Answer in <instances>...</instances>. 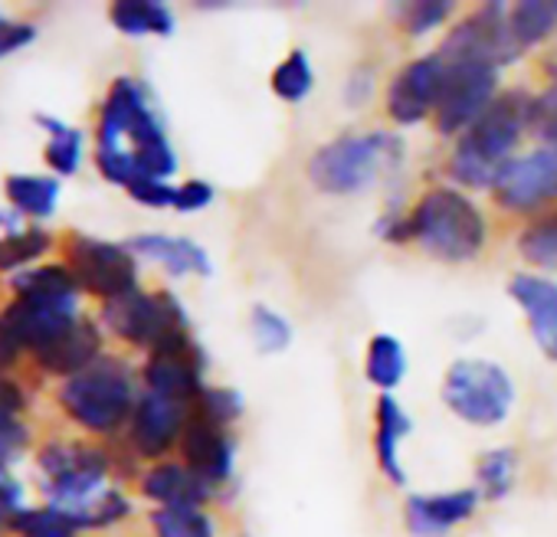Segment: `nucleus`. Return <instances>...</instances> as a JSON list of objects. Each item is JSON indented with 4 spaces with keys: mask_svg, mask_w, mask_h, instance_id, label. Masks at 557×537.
<instances>
[{
    "mask_svg": "<svg viewBox=\"0 0 557 537\" xmlns=\"http://www.w3.org/2000/svg\"><path fill=\"white\" fill-rule=\"evenodd\" d=\"M203 371H207L203 348L194 341L190 332H174L148 351V361L141 367V384L151 394L194 403L203 394Z\"/></svg>",
    "mask_w": 557,
    "mask_h": 537,
    "instance_id": "11",
    "label": "nucleus"
},
{
    "mask_svg": "<svg viewBox=\"0 0 557 537\" xmlns=\"http://www.w3.org/2000/svg\"><path fill=\"white\" fill-rule=\"evenodd\" d=\"M479 488L410 495L404 508V524L410 537H449L462 521H469L479 508Z\"/></svg>",
    "mask_w": 557,
    "mask_h": 537,
    "instance_id": "19",
    "label": "nucleus"
},
{
    "mask_svg": "<svg viewBox=\"0 0 557 537\" xmlns=\"http://www.w3.org/2000/svg\"><path fill=\"white\" fill-rule=\"evenodd\" d=\"M508 21L518 47L531 50L557 30V0H521L508 11Z\"/></svg>",
    "mask_w": 557,
    "mask_h": 537,
    "instance_id": "30",
    "label": "nucleus"
},
{
    "mask_svg": "<svg viewBox=\"0 0 557 537\" xmlns=\"http://www.w3.org/2000/svg\"><path fill=\"white\" fill-rule=\"evenodd\" d=\"M449 14H453L449 0H410V4H394V17L410 37H423V34L443 27L449 21Z\"/></svg>",
    "mask_w": 557,
    "mask_h": 537,
    "instance_id": "38",
    "label": "nucleus"
},
{
    "mask_svg": "<svg viewBox=\"0 0 557 537\" xmlns=\"http://www.w3.org/2000/svg\"><path fill=\"white\" fill-rule=\"evenodd\" d=\"M135 203L141 207H151V210H164V207H174V193L177 187L171 180H154V177H138L128 190H125Z\"/></svg>",
    "mask_w": 557,
    "mask_h": 537,
    "instance_id": "44",
    "label": "nucleus"
},
{
    "mask_svg": "<svg viewBox=\"0 0 557 537\" xmlns=\"http://www.w3.org/2000/svg\"><path fill=\"white\" fill-rule=\"evenodd\" d=\"M79 315V302L66 299H8L0 309V328L30 358L34 351L60 338Z\"/></svg>",
    "mask_w": 557,
    "mask_h": 537,
    "instance_id": "15",
    "label": "nucleus"
},
{
    "mask_svg": "<svg viewBox=\"0 0 557 537\" xmlns=\"http://www.w3.org/2000/svg\"><path fill=\"white\" fill-rule=\"evenodd\" d=\"M518 252L534 268H550V273H557V210H547L544 216L531 220L518 233Z\"/></svg>",
    "mask_w": 557,
    "mask_h": 537,
    "instance_id": "32",
    "label": "nucleus"
},
{
    "mask_svg": "<svg viewBox=\"0 0 557 537\" xmlns=\"http://www.w3.org/2000/svg\"><path fill=\"white\" fill-rule=\"evenodd\" d=\"M63 262L76 276L83 296L99 299V305L138 289V255L128 249V242H112L89 233H66Z\"/></svg>",
    "mask_w": 557,
    "mask_h": 537,
    "instance_id": "8",
    "label": "nucleus"
},
{
    "mask_svg": "<svg viewBox=\"0 0 557 537\" xmlns=\"http://www.w3.org/2000/svg\"><path fill=\"white\" fill-rule=\"evenodd\" d=\"M534 96L521 89L502 92L459 138L449 158V174L456 184L472 190H492L502 171L518 158L521 135L531 128Z\"/></svg>",
    "mask_w": 557,
    "mask_h": 537,
    "instance_id": "2",
    "label": "nucleus"
},
{
    "mask_svg": "<svg viewBox=\"0 0 557 537\" xmlns=\"http://www.w3.org/2000/svg\"><path fill=\"white\" fill-rule=\"evenodd\" d=\"M128 514H132L128 495L109 485V488L99 491L92 501H86L83 508H76L70 517L79 524V530H106V527H115L119 521H125Z\"/></svg>",
    "mask_w": 557,
    "mask_h": 537,
    "instance_id": "36",
    "label": "nucleus"
},
{
    "mask_svg": "<svg viewBox=\"0 0 557 537\" xmlns=\"http://www.w3.org/2000/svg\"><path fill=\"white\" fill-rule=\"evenodd\" d=\"M404 158L407 145L391 132L338 135L309 158V180L329 197H355L381 177L400 171Z\"/></svg>",
    "mask_w": 557,
    "mask_h": 537,
    "instance_id": "4",
    "label": "nucleus"
},
{
    "mask_svg": "<svg viewBox=\"0 0 557 537\" xmlns=\"http://www.w3.org/2000/svg\"><path fill=\"white\" fill-rule=\"evenodd\" d=\"M377 236H384L391 246H404V242H413L410 239V220H407V213H384L381 220H377Z\"/></svg>",
    "mask_w": 557,
    "mask_h": 537,
    "instance_id": "47",
    "label": "nucleus"
},
{
    "mask_svg": "<svg viewBox=\"0 0 557 537\" xmlns=\"http://www.w3.org/2000/svg\"><path fill=\"white\" fill-rule=\"evenodd\" d=\"M109 21L125 37H171L177 21L161 0H115Z\"/></svg>",
    "mask_w": 557,
    "mask_h": 537,
    "instance_id": "28",
    "label": "nucleus"
},
{
    "mask_svg": "<svg viewBox=\"0 0 557 537\" xmlns=\"http://www.w3.org/2000/svg\"><path fill=\"white\" fill-rule=\"evenodd\" d=\"M96 148L128 151L141 177L171 180L177 171V151L151 105V92L135 76L112 79L96 115Z\"/></svg>",
    "mask_w": 557,
    "mask_h": 537,
    "instance_id": "1",
    "label": "nucleus"
},
{
    "mask_svg": "<svg viewBox=\"0 0 557 537\" xmlns=\"http://www.w3.org/2000/svg\"><path fill=\"white\" fill-rule=\"evenodd\" d=\"M190 407L194 403H181L151 390H141L138 407L132 413L128 423V449L138 459H151V462H164V455L181 446L184 426L190 420Z\"/></svg>",
    "mask_w": 557,
    "mask_h": 537,
    "instance_id": "13",
    "label": "nucleus"
},
{
    "mask_svg": "<svg viewBox=\"0 0 557 537\" xmlns=\"http://www.w3.org/2000/svg\"><path fill=\"white\" fill-rule=\"evenodd\" d=\"M60 193H63V184L53 174H8L4 177L8 207L40 226L57 213Z\"/></svg>",
    "mask_w": 557,
    "mask_h": 537,
    "instance_id": "26",
    "label": "nucleus"
},
{
    "mask_svg": "<svg viewBox=\"0 0 557 537\" xmlns=\"http://www.w3.org/2000/svg\"><path fill=\"white\" fill-rule=\"evenodd\" d=\"M148 521L154 537H216V524L203 508H154Z\"/></svg>",
    "mask_w": 557,
    "mask_h": 537,
    "instance_id": "34",
    "label": "nucleus"
},
{
    "mask_svg": "<svg viewBox=\"0 0 557 537\" xmlns=\"http://www.w3.org/2000/svg\"><path fill=\"white\" fill-rule=\"evenodd\" d=\"M0 537H11V514L0 508Z\"/></svg>",
    "mask_w": 557,
    "mask_h": 537,
    "instance_id": "50",
    "label": "nucleus"
},
{
    "mask_svg": "<svg viewBox=\"0 0 557 537\" xmlns=\"http://www.w3.org/2000/svg\"><path fill=\"white\" fill-rule=\"evenodd\" d=\"M181 462L200 475L210 488L223 485L233 478V465H236V439L230 433V426H220L200 413L190 410V420L184 426L181 436Z\"/></svg>",
    "mask_w": 557,
    "mask_h": 537,
    "instance_id": "17",
    "label": "nucleus"
},
{
    "mask_svg": "<svg viewBox=\"0 0 557 537\" xmlns=\"http://www.w3.org/2000/svg\"><path fill=\"white\" fill-rule=\"evenodd\" d=\"M210 203H213V184H207L200 177L177 184V193H174L177 213H197V210H207Z\"/></svg>",
    "mask_w": 557,
    "mask_h": 537,
    "instance_id": "45",
    "label": "nucleus"
},
{
    "mask_svg": "<svg viewBox=\"0 0 557 537\" xmlns=\"http://www.w3.org/2000/svg\"><path fill=\"white\" fill-rule=\"evenodd\" d=\"M34 125L47 135L44 145V164L50 167L53 177H76L86 158V135L73 125H66L63 118L50 115V112H37Z\"/></svg>",
    "mask_w": 557,
    "mask_h": 537,
    "instance_id": "27",
    "label": "nucleus"
},
{
    "mask_svg": "<svg viewBox=\"0 0 557 537\" xmlns=\"http://www.w3.org/2000/svg\"><path fill=\"white\" fill-rule=\"evenodd\" d=\"M407 220H410V239L423 252L443 262H469L485 249L488 239V226L475 200H469L462 190L453 187L426 190L413 203Z\"/></svg>",
    "mask_w": 557,
    "mask_h": 537,
    "instance_id": "6",
    "label": "nucleus"
},
{
    "mask_svg": "<svg viewBox=\"0 0 557 537\" xmlns=\"http://www.w3.org/2000/svg\"><path fill=\"white\" fill-rule=\"evenodd\" d=\"M312 89H315V70H312V60L306 50H293L272 70V92L289 105L306 102L312 96Z\"/></svg>",
    "mask_w": 557,
    "mask_h": 537,
    "instance_id": "33",
    "label": "nucleus"
},
{
    "mask_svg": "<svg viewBox=\"0 0 557 537\" xmlns=\"http://www.w3.org/2000/svg\"><path fill=\"white\" fill-rule=\"evenodd\" d=\"M8 292L11 299H66V302L83 299V289L63 259H47L8 276Z\"/></svg>",
    "mask_w": 557,
    "mask_h": 537,
    "instance_id": "25",
    "label": "nucleus"
},
{
    "mask_svg": "<svg viewBox=\"0 0 557 537\" xmlns=\"http://www.w3.org/2000/svg\"><path fill=\"white\" fill-rule=\"evenodd\" d=\"M138 380L125 358L102 354L92 367L60 380L53 400L60 413L86 433V439H112L128 429L138 407Z\"/></svg>",
    "mask_w": 557,
    "mask_h": 537,
    "instance_id": "3",
    "label": "nucleus"
},
{
    "mask_svg": "<svg viewBox=\"0 0 557 537\" xmlns=\"http://www.w3.org/2000/svg\"><path fill=\"white\" fill-rule=\"evenodd\" d=\"M57 249V236L21 216L17 210H0V276H14L21 268H30L37 262H47V255Z\"/></svg>",
    "mask_w": 557,
    "mask_h": 537,
    "instance_id": "22",
    "label": "nucleus"
},
{
    "mask_svg": "<svg viewBox=\"0 0 557 537\" xmlns=\"http://www.w3.org/2000/svg\"><path fill=\"white\" fill-rule=\"evenodd\" d=\"M128 249L138 255V259H148V262H158L168 276L174 279H184V276H213V259L210 252L187 239V236H171V233H138L128 239Z\"/></svg>",
    "mask_w": 557,
    "mask_h": 537,
    "instance_id": "21",
    "label": "nucleus"
},
{
    "mask_svg": "<svg viewBox=\"0 0 557 537\" xmlns=\"http://www.w3.org/2000/svg\"><path fill=\"white\" fill-rule=\"evenodd\" d=\"M443 79H446V63L440 60V53L410 60L387 86V115L397 125H420L423 118L436 115Z\"/></svg>",
    "mask_w": 557,
    "mask_h": 537,
    "instance_id": "16",
    "label": "nucleus"
},
{
    "mask_svg": "<svg viewBox=\"0 0 557 537\" xmlns=\"http://www.w3.org/2000/svg\"><path fill=\"white\" fill-rule=\"evenodd\" d=\"M99 325L119 341L151 351L168 335L190 332V315L174 292L168 289L148 292L138 286L135 292L99 305Z\"/></svg>",
    "mask_w": 557,
    "mask_h": 537,
    "instance_id": "9",
    "label": "nucleus"
},
{
    "mask_svg": "<svg viewBox=\"0 0 557 537\" xmlns=\"http://www.w3.org/2000/svg\"><path fill=\"white\" fill-rule=\"evenodd\" d=\"M21 364H27V354L14 345V338L0 328V374H14Z\"/></svg>",
    "mask_w": 557,
    "mask_h": 537,
    "instance_id": "48",
    "label": "nucleus"
},
{
    "mask_svg": "<svg viewBox=\"0 0 557 537\" xmlns=\"http://www.w3.org/2000/svg\"><path fill=\"white\" fill-rule=\"evenodd\" d=\"M138 491L158 508H203L216 488L194 475L184 462H154L138 475Z\"/></svg>",
    "mask_w": 557,
    "mask_h": 537,
    "instance_id": "23",
    "label": "nucleus"
},
{
    "mask_svg": "<svg viewBox=\"0 0 557 537\" xmlns=\"http://www.w3.org/2000/svg\"><path fill=\"white\" fill-rule=\"evenodd\" d=\"M436 53L446 66H485L498 73L518 63L524 50L511 34L508 11L502 4H482L446 34Z\"/></svg>",
    "mask_w": 557,
    "mask_h": 537,
    "instance_id": "10",
    "label": "nucleus"
},
{
    "mask_svg": "<svg viewBox=\"0 0 557 537\" xmlns=\"http://www.w3.org/2000/svg\"><path fill=\"white\" fill-rule=\"evenodd\" d=\"M79 524L53 504H27L11 517V537H79Z\"/></svg>",
    "mask_w": 557,
    "mask_h": 537,
    "instance_id": "31",
    "label": "nucleus"
},
{
    "mask_svg": "<svg viewBox=\"0 0 557 537\" xmlns=\"http://www.w3.org/2000/svg\"><path fill=\"white\" fill-rule=\"evenodd\" d=\"M511 302L524 312L531 338L544 358L557 361V283L537 273H515L508 283Z\"/></svg>",
    "mask_w": 557,
    "mask_h": 537,
    "instance_id": "20",
    "label": "nucleus"
},
{
    "mask_svg": "<svg viewBox=\"0 0 557 537\" xmlns=\"http://www.w3.org/2000/svg\"><path fill=\"white\" fill-rule=\"evenodd\" d=\"M515 475H518V455L515 449H488L479 465H475V478H479V495L488 501H502L511 488H515Z\"/></svg>",
    "mask_w": 557,
    "mask_h": 537,
    "instance_id": "35",
    "label": "nucleus"
},
{
    "mask_svg": "<svg viewBox=\"0 0 557 537\" xmlns=\"http://www.w3.org/2000/svg\"><path fill=\"white\" fill-rule=\"evenodd\" d=\"M190 410L220 426H233L243 416V394L233 387H203V394L194 400Z\"/></svg>",
    "mask_w": 557,
    "mask_h": 537,
    "instance_id": "39",
    "label": "nucleus"
},
{
    "mask_svg": "<svg viewBox=\"0 0 557 537\" xmlns=\"http://www.w3.org/2000/svg\"><path fill=\"white\" fill-rule=\"evenodd\" d=\"M30 449H34V426L27 423V416L11 420V423H0V462L14 465Z\"/></svg>",
    "mask_w": 557,
    "mask_h": 537,
    "instance_id": "41",
    "label": "nucleus"
},
{
    "mask_svg": "<svg viewBox=\"0 0 557 537\" xmlns=\"http://www.w3.org/2000/svg\"><path fill=\"white\" fill-rule=\"evenodd\" d=\"M364 377L384 394L397 390L407 377V351L394 335H374L364 354Z\"/></svg>",
    "mask_w": 557,
    "mask_h": 537,
    "instance_id": "29",
    "label": "nucleus"
},
{
    "mask_svg": "<svg viewBox=\"0 0 557 537\" xmlns=\"http://www.w3.org/2000/svg\"><path fill=\"white\" fill-rule=\"evenodd\" d=\"M371 83H374V70H358V73H355V79H351V86L345 89V99H348V102H355V105H358V102H364V99L371 96V89H374Z\"/></svg>",
    "mask_w": 557,
    "mask_h": 537,
    "instance_id": "49",
    "label": "nucleus"
},
{
    "mask_svg": "<svg viewBox=\"0 0 557 537\" xmlns=\"http://www.w3.org/2000/svg\"><path fill=\"white\" fill-rule=\"evenodd\" d=\"M410 429H413V420L397 403V397L381 394L377 410H374V452H377L381 472L394 485H407V469L400 462V442L410 436Z\"/></svg>",
    "mask_w": 557,
    "mask_h": 537,
    "instance_id": "24",
    "label": "nucleus"
},
{
    "mask_svg": "<svg viewBox=\"0 0 557 537\" xmlns=\"http://www.w3.org/2000/svg\"><path fill=\"white\" fill-rule=\"evenodd\" d=\"M531 132H537V138H544V148L557 154V83H550L541 96H534Z\"/></svg>",
    "mask_w": 557,
    "mask_h": 537,
    "instance_id": "40",
    "label": "nucleus"
},
{
    "mask_svg": "<svg viewBox=\"0 0 557 537\" xmlns=\"http://www.w3.org/2000/svg\"><path fill=\"white\" fill-rule=\"evenodd\" d=\"M40 27L34 21H8L0 17V60H8L21 50H27L30 43H37Z\"/></svg>",
    "mask_w": 557,
    "mask_h": 537,
    "instance_id": "43",
    "label": "nucleus"
},
{
    "mask_svg": "<svg viewBox=\"0 0 557 537\" xmlns=\"http://www.w3.org/2000/svg\"><path fill=\"white\" fill-rule=\"evenodd\" d=\"M498 99V73L485 66H446L443 96L436 105V132L459 138Z\"/></svg>",
    "mask_w": 557,
    "mask_h": 537,
    "instance_id": "12",
    "label": "nucleus"
},
{
    "mask_svg": "<svg viewBox=\"0 0 557 537\" xmlns=\"http://www.w3.org/2000/svg\"><path fill=\"white\" fill-rule=\"evenodd\" d=\"M30 410V390L24 377L17 374H0V423H11L27 416Z\"/></svg>",
    "mask_w": 557,
    "mask_h": 537,
    "instance_id": "42",
    "label": "nucleus"
},
{
    "mask_svg": "<svg viewBox=\"0 0 557 537\" xmlns=\"http://www.w3.org/2000/svg\"><path fill=\"white\" fill-rule=\"evenodd\" d=\"M249 328H252V341L262 354H278L293 345V325L286 322V315H278L269 305H252Z\"/></svg>",
    "mask_w": 557,
    "mask_h": 537,
    "instance_id": "37",
    "label": "nucleus"
},
{
    "mask_svg": "<svg viewBox=\"0 0 557 537\" xmlns=\"http://www.w3.org/2000/svg\"><path fill=\"white\" fill-rule=\"evenodd\" d=\"M498 207L511 213H534L557 200V154L550 148H534L518 154L492 187Z\"/></svg>",
    "mask_w": 557,
    "mask_h": 537,
    "instance_id": "14",
    "label": "nucleus"
},
{
    "mask_svg": "<svg viewBox=\"0 0 557 537\" xmlns=\"http://www.w3.org/2000/svg\"><path fill=\"white\" fill-rule=\"evenodd\" d=\"M102 348H106V328L96 319L79 315L60 338H53L50 345H44L40 351H34L27 358V364L37 374L57 377V380H70L79 371L92 367L106 354Z\"/></svg>",
    "mask_w": 557,
    "mask_h": 537,
    "instance_id": "18",
    "label": "nucleus"
},
{
    "mask_svg": "<svg viewBox=\"0 0 557 537\" xmlns=\"http://www.w3.org/2000/svg\"><path fill=\"white\" fill-rule=\"evenodd\" d=\"M443 403L469 426L492 429L508 420L515 407V380L508 371L485 358H459L446 367Z\"/></svg>",
    "mask_w": 557,
    "mask_h": 537,
    "instance_id": "7",
    "label": "nucleus"
},
{
    "mask_svg": "<svg viewBox=\"0 0 557 537\" xmlns=\"http://www.w3.org/2000/svg\"><path fill=\"white\" fill-rule=\"evenodd\" d=\"M34 465L40 475V495L47 504L73 514L99 491L109 488V475L115 469L112 452L99 439H70L50 436L37 442Z\"/></svg>",
    "mask_w": 557,
    "mask_h": 537,
    "instance_id": "5",
    "label": "nucleus"
},
{
    "mask_svg": "<svg viewBox=\"0 0 557 537\" xmlns=\"http://www.w3.org/2000/svg\"><path fill=\"white\" fill-rule=\"evenodd\" d=\"M0 508H4L11 517L21 514L27 508V488L24 482L11 472V465L0 462Z\"/></svg>",
    "mask_w": 557,
    "mask_h": 537,
    "instance_id": "46",
    "label": "nucleus"
}]
</instances>
